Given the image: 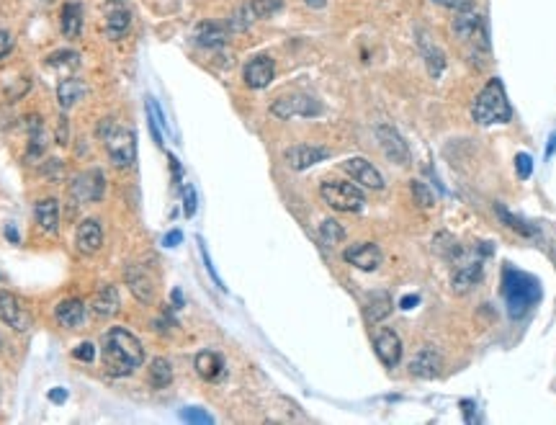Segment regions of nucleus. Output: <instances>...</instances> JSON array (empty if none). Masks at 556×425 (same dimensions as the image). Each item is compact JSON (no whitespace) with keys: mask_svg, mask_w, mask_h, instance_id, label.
Listing matches in <instances>:
<instances>
[{"mask_svg":"<svg viewBox=\"0 0 556 425\" xmlns=\"http://www.w3.org/2000/svg\"><path fill=\"white\" fill-rule=\"evenodd\" d=\"M101 364L108 376H132L145 364V348L124 327H111L101 340Z\"/></svg>","mask_w":556,"mask_h":425,"instance_id":"1","label":"nucleus"},{"mask_svg":"<svg viewBox=\"0 0 556 425\" xmlns=\"http://www.w3.org/2000/svg\"><path fill=\"white\" fill-rule=\"evenodd\" d=\"M502 294L508 302V312L513 320H520L541 299V287L531 273L508 266L502 271Z\"/></svg>","mask_w":556,"mask_h":425,"instance_id":"2","label":"nucleus"},{"mask_svg":"<svg viewBox=\"0 0 556 425\" xmlns=\"http://www.w3.org/2000/svg\"><path fill=\"white\" fill-rule=\"evenodd\" d=\"M471 116H474L477 124H484V127L510 121L513 109H510L505 88H502V83H500L497 78L489 80L487 85L479 90L477 101H474V106H471Z\"/></svg>","mask_w":556,"mask_h":425,"instance_id":"3","label":"nucleus"},{"mask_svg":"<svg viewBox=\"0 0 556 425\" xmlns=\"http://www.w3.org/2000/svg\"><path fill=\"white\" fill-rule=\"evenodd\" d=\"M101 139H103V147H106L108 158L116 168H132L134 160H137V137L134 132L124 124L116 121H103L101 124Z\"/></svg>","mask_w":556,"mask_h":425,"instance_id":"4","label":"nucleus"},{"mask_svg":"<svg viewBox=\"0 0 556 425\" xmlns=\"http://www.w3.org/2000/svg\"><path fill=\"white\" fill-rule=\"evenodd\" d=\"M320 196L335 211H358L366 201L361 188L348 183V180H325L322 188H320Z\"/></svg>","mask_w":556,"mask_h":425,"instance_id":"5","label":"nucleus"},{"mask_svg":"<svg viewBox=\"0 0 556 425\" xmlns=\"http://www.w3.org/2000/svg\"><path fill=\"white\" fill-rule=\"evenodd\" d=\"M271 114L276 119H294V116H317L322 114V106L309 96H283L276 99L271 106Z\"/></svg>","mask_w":556,"mask_h":425,"instance_id":"6","label":"nucleus"},{"mask_svg":"<svg viewBox=\"0 0 556 425\" xmlns=\"http://www.w3.org/2000/svg\"><path fill=\"white\" fill-rule=\"evenodd\" d=\"M0 322L13 327V330H19V333H23L31 325L29 312L23 309L19 297L10 294V291H0Z\"/></svg>","mask_w":556,"mask_h":425,"instance_id":"7","label":"nucleus"},{"mask_svg":"<svg viewBox=\"0 0 556 425\" xmlns=\"http://www.w3.org/2000/svg\"><path fill=\"white\" fill-rule=\"evenodd\" d=\"M75 245L83 256H96L98 250L103 247V225L101 219H83L75 229Z\"/></svg>","mask_w":556,"mask_h":425,"instance_id":"8","label":"nucleus"},{"mask_svg":"<svg viewBox=\"0 0 556 425\" xmlns=\"http://www.w3.org/2000/svg\"><path fill=\"white\" fill-rule=\"evenodd\" d=\"M342 170H345L353 180H358L361 186L373 188V191H381V188H384V176H381L379 170L373 168L366 158H348L342 163Z\"/></svg>","mask_w":556,"mask_h":425,"instance_id":"9","label":"nucleus"},{"mask_svg":"<svg viewBox=\"0 0 556 425\" xmlns=\"http://www.w3.org/2000/svg\"><path fill=\"white\" fill-rule=\"evenodd\" d=\"M103 13H106V37L108 39H121L129 31V23H132L129 8L121 0H106Z\"/></svg>","mask_w":556,"mask_h":425,"instance_id":"10","label":"nucleus"},{"mask_svg":"<svg viewBox=\"0 0 556 425\" xmlns=\"http://www.w3.org/2000/svg\"><path fill=\"white\" fill-rule=\"evenodd\" d=\"M376 137H379V145L384 149V155L391 160V163H400V165H407L410 163V147L404 145V139L394 132L391 127L381 124L376 127Z\"/></svg>","mask_w":556,"mask_h":425,"instance_id":"11","label":"nucleus"},{"mask_svg":"<svg viewBox=\"0 0 556 425\" xmlns=\"http://www.w3.org/2000/svg\"><path fill=\"white\" fill-rule=\"evenodd\" d=\"M373 351H376V356H379V361L384 366H397L402 361V340L400 335L394 333V330H389V327H384V330H379L376 333V338H373Z\"/></svg>","mask_w":556,"mask_h":425,"instance_id":"12","label":"nucleus"},{"mask_svg":"<svg viewBox=\"0 0 556 425\" xmlns=\"http://www.w3.org/2000/svg\"><path fill=\"white\" fill-rule=\"evenodd\" d=\"M274 75H276V65H274V60H271V57H265V54H260V57H253V60L245 65V72H243L245 85H247V88H253V90L265 88V85L274 80Z\"/></svg>","mask_w":556,"mask_h":425,"instance_id":"13","label":"nucleus"},{"mask_svg":"<svg viewBox=\"0 0 556 425\" xmlns=\"http://www.w3.org/2000/svg\"><path fill=\"white\" fill-rule=\"evenodd\" d=\"M124 281H127L129 291L134 294V299H139L142 304H152L155 302V284L142 266H129L127 273H124Z\"/></svg>","mask_w":556,"mask_h":425,"instance_id":"14","label":"nucleus"},{"mask_svg":"<svg viewBox=\"0 0 556 425\" xmlns=\"http://www.w3.org/2000/svg\"><path fill=\"white\" fill-rule=\"evenodd\" d=\"M72 196L83 201V204H93L103 196V173L101 170H88L75 178L72 183Z\"/></svg>","mask_w":556,"mask_h":425,"instance_id":"15","label":"nucleus"},{"mask_svg":"<svg viewBox=\"0 0 556 425\" xmlns=\"http://www.w3.org/2000/svg\"><path fill=\"white\" fill-rule=\"evenodd\" d=\"M286 163H289V168L294 170H304V168H312L317 165L320 160L330 158V149L325 147H312V145H294V147L286 149Z\"/></svg>","mask_w":556,"mask_h":425,"instance_id":"16","label":"nucleus"},{"mask_svg":"<svg viewBox=\"0 0 556 425\" xmlns=\"http://www.w3.org/2000/svg\"><path fill=\"white\" fill-rule=\"evenodd\" d=\"M381 258L384 256H381L379 245H373V242H358L345 250V260L361 271H376L381 266Z\"/></svg>","mask_w":556,"mask_h":425,"instance_id":"17","label":"nucleus"},{"mask_svg":"<svg viewBox=\"0 0 556 425\" xmlns=\"http://www.w3.org/2000/svg\"><path fill=\"white\" fill-rule=\"evenodd\" d=\"M410 371L420 379H433L440 374V353L433 346H425L418 351V356L410 361Z\"/></svg>","mask_w":556,"mask_h":425,"instance_id":"18","label":"nucleus"},{"mask_svg":"<svg viewBox=\"0 0 556 425\" xmlns=\"http://www.w3.org/2000/svg\"><path fill=\"white\" fill-rule=\"evenodd\" d=\"M57 322L62 327H80L85 322V302L83 299H62L54 309Z\"/></svg>","mask_w":556,"mask_h":425,"instance_id":"19","label":"nucleus"},{"mask_svg":"<svg viewBox=\"0 0 556 425\" xmlns=\"http://www.w3.org/2000/svg\"><path fill=\"white\" fill-rule=\"evenodd\" d=\"M227 34H229V26L219 23V21H204V23L196 26V41L201 47H209V50L222 47L227 41Z\"/></svg>","mask_w":556,"mask_h":425,"instance_id":"20","label":"nucleus"},{"mask_svg":"<svg viewBox=\"0 0 556 425\" xmlns=\"http://www.w3.org/2000/svg\"><path fill=\"white\" fill-rule=\"evenodd\" d=\"M34 214H37V222L44 232H57L59 227V201L54 196L39 198L34 204Z\"/></svg>","mask_w":556,"mask_h":425,"instance_id":"21","label":"nucleus"},{"mask_svg":"<svg viewBox=\"0 0 556 425\" xmlns=\"http://www.w3.org/2000/svg\"><path fill=\"white\" fill-rule=\"evenodd\" d=\"M194 366H196V374L201 376V379L216 382V379L222 376V371H225V358L219 356L216 351H201V353L196 356Z\"/></svg>","mask_w":556,"mask_h":425,"instance_id":"22","label":"nucleus"},{"mask_svg":"<svg viewBox=\"0 0 556 425\" xmlns=\"http://www.w3.org/2000/svg\"><path fill=\"white\" fill-rule=\"evenodd\" d=\"M59 29H62V37L68 39H78L80 31H83V8L80 3H65L62 6V16H59Z\"/></svg>","mask_w":556,"mask_h":425,"instance_id":"23","label":"nucleus"},{"mask_svg":"<svg viewBox=\"0 0 556 425\" xmlns=\"http://www.w3.org/2000/svg\"><path fill=\"white\" fill-rule=\"evenodd\" d=\"M85 93V85L78 78H62L57 83V99L62 109H72Z\"/></svg>","mask_w":556,"mask_h":425,"instance_id":"24","label":"nucleus"},{"mask_svg":"<svg viewBox=\"0 0 556 425\" xmlns=\"http://www.w3.org/2000/svg\"><path fill=\"white\" fill-rule=\"evenodd\" d=\"M119 291L116 287H103L101 291H96V297H93V312L101 317H108L114 315L119 309Z\"/></svg>","mask_w":556,"mask_h":425,"instance_id":"25","label":"nucleus"},{"mask_svg":"<svg viewBox=\"0 0 556 425\" xmlns=\"http://www.w3.org/2000/svg\"><path fill=\"white\" fill-rule=\"evenodd\" d=\"M389 312H391V299H389V294H384V291L371 294L369 304H366V309H363V315H366L369 322H381Z\"/></svg>","mask_w":556,"mask_h":425,"instance_id":"26","label":"nucleus"},{"mask_svg":"<svg viewBox=\"0 0 556 425\" xmlns=\"http://www.w3.org/2000/svg\"><path fill=\"white\" fill-rule=\"evenodd\" d=\"M147 379H150V384L157 386V389L170 386V382H173V369H170V364H167L165 358H152V364L147 369Z\"/></svg>","mask_w":556,"mask_h":425,"instance_id":"27","label":"nucleus"},{"mask_svg":"<svg viewBox=\"0 0 556 425\" xmlns=\"http://www.w3.org/2000/svg\"><path fill=\"white\" fill-rule=\"evenodd\" d=\"M422 52H425V62H428V72L433 78H438L443 68H446V60H443V52L438 47L428 44V39H422Z\"/></svg>","mask_w":556,"mask_h":425,"instance_id":"28","label":"nucleus"},{"mask_svg":"<svg viewBox=\"0 0 556 425\" xmlns=\"http://www.w3.org/2000/svg\"><path fill=\"white\" fill-rule=\"evenodd\" d=\"M320 240H322L325 245H338V242L345 240V229L340 227V222L325 219L322 225H320Z\"/></svg>","mask_w":556,"mask_h":425,"instance_id":"29","label":"nucleus"},{"mask_svg":"<svg viewBox=\"0 0 556 425\" xmlns=\"http://www.w3.org/2000/svg\"><path fill=\"white\" fill-rule=\"evenodd\" d=\"M247 6H250L255 21H258V19H271L274 13H278L283 8V0H250Z\"/></svg>","mask_w":556,"mask_h":425,"instance_id":"30","label":"nucleus"},{"mask_svg":"<svg viewBox=\"0 0 556 425\" xmlns=\"http://www.w3.org/2000/svg\"><path fill=\"white\" fill-rule=\"evenodd\" d=\"M495 211H497V217L502 219V222H505L510 229H515V232H520V235H528V238H531V235H536V229L531 227V225H526L523 219L513 217V214H510V211L502 207V204H497V207H495Z\"/></svg>","mask_w":556,"mask_h":425,"instance_id":"31","label":"nucleus"},{"mask_svg":"<svg viewBox=\"0 0 556 425\" xmlns=\"http://www.w3.org/2000/svg\"><path fill=\"white\" fill-rule=\"evenodd\" d=\"M49 68H68V70H75L80 65V57L75 52H54V54H49L47 60Z\"/></svg>","mask_w":556,"mask_h":425,"instance_id":"32","label":"nucleus"},{"mask_svg":"<svg viewBox=\"0 0 556 425\" xmlns=\"http://www.w3.org/2000/svg\"><path fill=\"white\" fill-rule=\"evenodd\" d=\"M412 196H415V201H418V207H422V209H430L433 204H435L433 191H430L422 180H412Z\"/></svg>","mask_w":556,"mask_h":425,"instance_id":"33","label":"nucleus"},{"mask_svg":"<svg viewBox=\"0 0 556 425\" xmlns=\"http://www.w3.org/2000/svg\"><path fill=\"white\" fill-rule=\"evenodd\" d=\"M181 420L183 423H214V417L209 415V413H204L201 407H185V410H181Z\"/></svg>","mask_w":556,"mask_h":425,"instance_id":"34","label":"nucleus"},{"mask_svg":"<svg viewBox=\"0 0 556 425\" xmlns=\"http://www.w3.org/2000/svg\"><path fill=\"white\" fill-rule=\"evenodd\" d=\"M477 278H479V263H477V266H471L469 271H461V273H456V278H453V289L464 291V289L471 287Z\"/></svg>","mask_w":556,"mask_h":425,"instance_id":"35","label":"nucleus"},{"mask_svg":"<svg viewBox=\"0 0 556 425\" xmlns=\"http://www.w3.org/2000/svg\"><path fill=\"white\" fill-rule=\"evenodd\" d=\"M515 170L520 178H531V173H533V158L526 155V152H520L515 158Z\"/></svg>","mask_w":556,"mask_h":425,"instance_id":"36","label":"nucleus"},{"mask_svg":"<svg viewBox=\"0 0 556 425\" xmlns=\"http://www.w3.org/2000/svg\"><path fill=\"white\" fill-rule=\"evenodd\" d=\"M72 356L78 358V361H85V364H90V361L96 358V346H93L90 340H85V343H80V346L72 351Z\"/></svg>","mask_w":556,"mask_h":425,"instance_id":"37","label":"nucleus"},{"mask_svg":"<svg viewBox=\"0 0 556 425\" xmlns=\"http://www.w3.org/2000/svg\"><path fill=\"white\" fill-rule=\"evenodd\" d=\"M183 211H185V217H194L196 214V188L194 186H183Z\"/></svg>","mask_w":556,"mask_h":425,"instance_id":"38","label":"nucleus"},{"mask_svg":"<svg viewBox=\"0 0 556 425\" xmlns=\"http://www.w3.org/2000/svg\"><path fill=\"white\" fill-rule=\"evenodd\" d=\"M433 3H438V6H446V8L456 10V13L471 10V6H474V0H433Z\"/></svg>","mask_w":556,"mask_h":425,"instance_id":"39","label":"nucleus"},{"mask_svg":"<svg viewBox=\"0 0 556 425\" xmlns=\"http://www.w3.org/2000/svg\"><path fill=\"white\" fill-rule=\"evenodd\" d=\"M10 50H13V37H10L8 31H0V60L8 57Z\"/></svg>","mask_w":556,"mask_h":425,"instance_id":"40","label":"nucleus"},{"mask_svg":"<svg viewBox=\"0 0 556 425\" xmlns=\"http://www.w3.org/2000/svg\"><path fill=\"white\" fill-rule=\"evenodd\" d=\"M201 256H204L206 271H209V273H212V278H214V281H216V287H222V289H225V284H222V278L216 276V271H214V263H212V258H209V253H206L204 242H201Z\"/></svg>","mask_w":556,"mask_h":425,"instance_id":"41","label":"nucleus"},{"mask_svg":"<svg viewBox=\"0 0 556 425\" xmlns=\"http://www.w3.org/2000/svg\"><path fill=\"white\" fill-rule=\"evenodd\" d=\"M181 240H183V232H181V229H173V232H167V235H165L163 245H165V247H176Z\"/></svg>","mask_w":556,"mask_h":425,"instance_id":"42","label":"nucleus"},{"mask_svg":"<svg viewBox=\"0 0 556 425\" xmlns=\"http://www.w3.org/2000/svg\"><path fill=\"white\" fill-rule=\"evenodd\" d=\"M418 302H420L418 294H415V297H412V294H410V297H402L400 307H402V309H412V307H418Z\"/></svg>","mask_w":556,"mask_h":425,"instance_id":"43","label":"nucleus"},{"mask_svg":"<svg viewBox=\"0 0 556 425\" xmlns=\"http://www.w3.org/2000/svg\"><path fill=\"white\" fill-rule=\"evenodd\" d=\"M6 238L10 240V242H13V245H19V229L13 227V225H6Z\"/></svg>","mask_w":556,"mask_h":425,"instance_id":"44","label":"nucleus"},{"mask_svg":"<svg viewBox=\"0 0 556 425\" xmlns=\"http://www.w3.org/2000/svg\"><path fill=\"white\" fill-rule=\"evenodd\" d=\"M49 400H52V402H65V400H68V392H65V389H52V392H49Z\"/></svg>","mask_w":556,"mask_h":425,"instance_id":"45","label":"nucleus"},{"mask_svg":"<svg viewBox=\"0 0 556 425\" xmlns=\"http://www.w3.org/2000/svg\"><path fill=\"white\" fill-rule=\"evenodd\" d=\"M309 8H314V10H320V8H325L327 6V0H304Z\"/></svg>","mask_w":556,"mask_h":425,"instance_id":"46","label":"nucleus"},{"mask_svg":"<svg viewBox=\"0 0 556 425\" xmlns=\"http://www.w3.org/2000/svg\"><path fill=\"white\" fill-rule=\"evenodd\" d=\"M173 307H183V294H181V289H173Z\"/></svg>","mask_w":556,"mask_h":425,"instance_id":"47","label":"nucleus"},{"mask_svg":"<svg viewBox=\"0 0 556 425\" xmlns=\"http://www.w3.org/2000/svg\"><path fill=\"white\" fill-rule=\"evenodd\" d=\"M556 152V132L551 134V142H548V147H546V158H551Z\"/></svg>","mask_w":556,"mask_h":425,"instance_id":"48","label":"nucleus"},{"mask_svg":"<svg viewBox=\"0 0 556 425\" xmlns=\"http://www.w3.org/2000/svg\"><path fill=\"white\" fill-rule=\"evenodd\" d=\"M0 351H3V335H0Z\"/></svg>","mask_w":556,"mask_h":425,"instance_id":"49","label":"nucleus"}]
</instances>
